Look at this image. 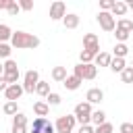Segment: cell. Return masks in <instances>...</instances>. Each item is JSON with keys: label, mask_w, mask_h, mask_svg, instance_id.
<instances>
[{"label": "cell", "mask_w": 133, "mask_h": 133, "mask_svg": "<svg viewBox=\"0 0 133 133\" xmlns=\"http://www.w3.org/2000/svg\"><path fill=\"white\" fill-rule=\"evenodd\" d=\"M118 133H133V123H121Z\"/></svg>", "instance_id": "obj_36"}, {"label": "cell", "mask_w": 133, "mask_h": 133, "mask_svg": "<svg viewBox=\"0 0 133 133\" xmlns=\"http://www.w3.org/2000/svg\"><path fill=\"white\" fill-rule=\"evenodd\" d=\"M12 127H27V116L23 112H17L12 116Z\"/></svg>", "instance_id": "obj_26"}, {"label": "cell", "mask_w": 133, "mask_h": 133, "mask_svg": "<svg viewBox=\"0 0 133 133\" xmlns=\"http://www.w3.org/2000/svg\"><path fill=\"white\" fill-rule=\"evenodd\" d=\"M19 75H21V73H19L17 62L8 58V60L4 62V73H2V77L6 79V83H8V85H15V83H19Z\"/></svg>", "instance_id": "obj_4"}, {"label": "cell", "mask_w": 133, "mask_h": 133, "mask_svg": "<svg viewBox=\"0 0 133 133\" xmlns=\"http://www.w3.org/2000/svg\"><path fill=\"white\" fill-rule=\"evenodd\" d=\"M6 87H8L6 79H4V77H0V91H6Z\"/></svg>", "instance_id": "obj_39"}, {"label": "cell", "mask_w": 133, "mask_h": 133, "mask_svg": "<svg viewBox=\"0 0 133 133\" xmlns=\"http://www.w3.org/2000/svg\"><path fill=\"white\" fill-rule=\"evenodd\" d=\"M37 81H39V73H37L35 69L27 71V73H25V79H23V83H21V85H23V91H25V94H33Z\"/></svg>", "instance_id": "obj_7"}, {"label": "cell", "mask_w": 133, "mask_h": 133, "mask_svg": "<svg viewBox=\"0 0 133 133\" xmlns=\"http://www.w3.org/2000/svg\"><path fill=\"white\" fill-rule=\"evenodd\" d=\"M8 4H10V0H0V10H6Z\"/></svg>", "instance_id": "obj_40"}, {"label": "cell", "mask_w": 133, "mask_h": 133, "mask_svg": "<svg viewBox=\"0 0 133 133\" xmlns=\"http://www.w3.org/2000/svg\"><path fill=\"white\" fill-rule=\"evenodd\" d=\"M112 131H114L112 123H102L100 127H96V129H94V133H112Z\"/></svg>", "instance_id": "obj_31"}, {"label": "cell", "mask_w": 133, "mask_h": 133, "mask_svg": "<svg viewBox=\"0 0 133 133\" xmlns=\"http://www.w3.org/2000/svg\"><path fill=\"white\" fill-rule=\"evenodd\" d=\"M37 46H39V37H37V35L27 33V31H12L10 48L23 50V48H37Z\"/></svg>", "instance_id": "obj_1"}, {"label": "cell", "mask_w": 133, "mask_h": 133, "mask_svg": "<svg viewBox=\"0 0 133 133\" xmlns=\"http://www.w3.org/2000/svg\"><path fill=\"white\" fill-rule=\"evenodd\" d=\"M83 81L79 79V77H75V75H69L64 81H62V85L69 89V91H75V89H79V85H81Z\"/></svg>", "instance_id": "obj_15"}, {"label": "cell", "mask_w": 133, "mask_h": 133, "mask_svg": "<svg viewBox=\"0 0 133 133\" xmlns=\"http://www.w3.org/2000/svg\"><path fill=\"white\" fill-rule=\"evenodd\" d=\"M2 73H4V64L0 62V77H2Z\"/></svg>", "instance_id": "obj_42"}, {"label": "cell", "mask_w": 133, "mask_h": 133, "mask_svg": "<svg viewBox=\"0 0 133 133\" xmlns=\"http://www.w3.org/2000/svg\"><path fill=\"white\" fill-rule=\"evenodd\" d=\"M116 29H123V31H127V33H131L133 31V21H129V19H118L116 21Z\"/></svg>", "instance_id": "obj_22"}, {"label": "cell", "mask_w": 133, "mask_h": 133, "mask_svg": "<svg viewBox=\"0 0 133 133\" xmlns=\"http://www.w3.org/2000/svg\"><path fill=\"white\" fill-rule=\"evenodd\" d=\"M110 60H112V56H110L108 52H100V54L94 58V64H96V66H108Z\"/></svg>", "instance_id": "obj_16"}, {"label": "cell", "mask_w": 133, "mask_h": 133, "mask_svg": "<svg viewBox=\"0 0 133 133\" xmlns=\"http://www.w3.org/2000/svg\"><path fill=\"white\" fill-rule=\"evenodd\" d=\"M23 94H25V91H23V85H21V83L8 85V87H6V91H4V96H6V100H8V102H17Z\"/></svg>", "instance_id": "obj_11"}, {"label": "cell", "mask_w": 133, "mask_h": 133, "mask_svg": "<svg viewBox=\"0 0 133 133\" xmlns=\"http://www.w3.org/2000/svg\"><path fill=\"white\" fill-rule=\"evenodd\" d=\"M94 54L91 52H87V50H81V54H79V60H81V64H89V62H94Z\"/></svg>", "instance_id": "obj_29"}, {"label": "cell", "mask_w": 133, "mask_h": 133, "mask_svg": "<svg viewBox=\"0 0 133 133\" xmlns=\"http://www.w3.org/2000/svg\"><path fill=\"white\" fill-rule=\"evenodd\" d=\"M48 110H50V106H48L46 102H35V104H33V112H35L37 116H46Z\"/></svg>", "instance_id": "obj_23"}, {"label": "cell", "mask_w": 133, "mask_h": 133, "mask_svg": "<svg viewBox=\"0 0 133 133\" xmlns=\"http://www.w3.org/2000/svg\"><path fill=\"white\" fill-rule=\"evenodd\" d=\"M35 94H37V96H44V98H46V96L50 94V83H48V81H42V79H39V81H37V85H35Z\"/></svg>", "instance_id": "obj_20"}, {"label": "cell", "mask_w": 133, "mask_h": 133, "mask_svg": "<svg viewBox=\"0 0 133 133\" xmlns=\"http://www.w3.org/2000/svg\"><path fill=\"white\" fill-rule=\"evenodd\" d=\"M66 77H69V75H66V66H54V69H52V79H54V81H60V83H62Z\"/></svg>", "instance_id": "obj_18"}, {"label": "cell", "mask_w": 133, "mask_h": 133, "mask_svg": "<svg viewBox=\"0 0 133 133\" xmlns=\"http://www.w3.org/2000/svg\"><path fill=\"white\" fill-rule=\"evenodd\" d=\"M108 66H110V71H112V73H123L127 64H125V58H112Z\"/></svg>", "instance_id": "obj_17"}, {"label": "cell", "mask_w": 133, "mask_h": 133, "mask_svg": "<svg viewBox=\"0 0 133 133\" xmlns=\"http://www.w3.org/2000/svg\"><path fill=\"white\" fill-rule=\"evenodd\" d=\"M46 100H48V102H46L48 106H58L62 98H60V94H56V91H50V94L46 96Z\"/></svg>", "instance_id": "obj_27"}, {"label": "cell", "mask_w": 133, "mask_h": 133, "mask_svg": "<svg viewBox=\"0 0 133 133\" xmlns=\"http://www.w3.org/2000/svg\"><path fill=\"white\" fill-rule=\"evenodd\" d=\"M104 100V91L100 89V87H91V89H87V94H85V102H89V104H100Z\"/></svg>", "instance_id": "obj_12"}, {"label": "cell", "mask_w": 133, "mask_h": 133, "mask_svg": "<svg viewBox=\"0 0 133 133\" xmlns=\"http://www.w3.org/2000/svg\"><path fill=\"white\" fill-rule=\"evenodd\" d=\"M131 69H133V62H131Z\"/></svg>", "instance_id": "obj_43"}, {"label": "cell", "mask_w": 133, "mask_h": 133, "mask_svg": "<svg viewBox=\"0 0 133 133\" xmlns=\"http://www.w3.org/2000/svg\"><path fill=\"white\" fill-rule=\"evenodd\" d=\"M77 133H94V127H91V125H81Z\"/></svg>", "instance_id": "obj_37"}, {"label": "cell", "mask_w": 133, "mask_h": 133, "mask_svg": "<svg viewBox=\"0 0 133 133\" xmlns=\"http://www.w3.org/2000/svg\"><path fill=\"white\" fill-rule=\"evenodd\" d=\"M2 112H4V114H8V116H15V114L19 112V106H17V102H6V104L2 106Z\"/></svg>", "instance_id": "obj_25"}, {"label": "cell", "mask_w": 133, "mask_h": 133, "mask_svg": "<svg viewBox=\"0 0 133 133\" xmlns=\"http://www.w3.org/2000/svg\"><path fill=\"white\" fill-rule=\"evenodd\" d=\"M75 116L73 114H60L58 118H56V123H54V131L56 133H73V129H75Z\"/></svg>", "instance_id": "obj_3"}, {"label": "cell", "mask_w": 133, "mask_h": 133, "mask_svg": "<svg viewBox=\"0 0 133 133\" xmlns=\"http://www.w3.org/2000/svg\"><path fill=\"white\" fill-rule=\"evenodd\" d=\"M75 77H79L81 81L83 79H96V75H98V66L94 64V62H89V64H77L75 66V73H73Z\"/></svg>", "instance_id": "obj_5"}, {"label": "cell", "mask_w": 133, "mask_h": 133, "mask_svg": "<svg viewBox=\"0 0 133 133\" xmlns=\"http://www.w3.org/2000/svg\"><path fill=\"white\" fill-rule=\"evenodd\" d=\"M91 123H94L96 127H100L102 123H106V112H104V110H94V112H91Z\"/></svg>", "instance_id": "obj_21"}, {"label": "cell", "mask_w": 133, "mask_h": 133, "mask_svg": "<svg viewBox=\"0 0 133 133\" xmlns=\"http://www.w3.org/2000/svg\"><path fill=\"white\" fill-rule=\"evenodd\" d=\"M98 23H100V27H102L104 31H114V29H116V21H114V17H112L110 12L100 10V12H98Z\"/></svg>", "instance_id": "obj_9"}, {"label": "cell", "mask_w": 133, "mask_h": 133, "mask_svg": "<svg viewBox=\"0 0 133 133\" xmlns=\"http://www.w3.org/2000/svg\"><path fill=\"white\" fill-rule=\"evenodd\" d=\"M31 133H56V131H54V125L46 116H35L31 125Z\"/></svg>", "instance_id": "obj_6"}, {"label": "cell", "mask_w": 133, "mask_h": 133, "mask_svg": "<svg viewBox=\"0 0 133 133\" xmlns=\"http://www.w3.org/2000/svg\"><path fill=\"white\" fill-rule=\"evenodd\" d=\"M121 79H123V83H133V69L125 66V71L121 73Z\"/></svg>", "instance_id": "obj_30"}, {"label": "cell", "mask_w": 133, "mask_h": 133, "mask_svg": "<svg viewBox=\"0 0 133 133\" xmlns=\"http://www.w3.org/2000/svg\"><path fill=\"white\" fill-rule=\"evenodd\" d=\"M112 4H114V0H100V10H104V12H110Z\"/></svg>", "instance_id": "obj_33"}, {"label": "cell", "mask_w": 133, "mask_h": 133, "mask_svg": "<svg viewBox=\"0 0 133 133\" xmlns=\"http://www.w3.org/2000/svg\"><path fill=\"white\" fill-rule=\"evenodd\" d=\"M129 54V46L127 44H116L114 46V58H125Z\"/></svg>", "instance_id": "obj_24"}, {"label": "cell", "mask_w": 133, "mask_h": 133, "mask_svg": "<svg viewBox=\"0 0 133 133\" xmlns=\"http://www.w3.org/2000/svg\"><path fill=\"white\" fill-rule=\"evenodd\" d=\"M91 104L89 102H79L77 106H75V112H73V116H75V121L77 123H81V125H91Z\"/></svg>", "instance_id": "obj_2"}, {"label": "cell", "mask_w": 133, "mask_h": 133, "mask_svg": "<svg viewBox=\"0 0 133 133\" xmlns=\"http://www.w3.org/2000/svg\"><path fill=\"white\" fill-rule=\"evenodd\" d=\"M17 4H19L21 10H33V2H31V0H21V2H17Z\"/></svg>", "instance_id": "obj_34"}, {"label": "cell", "mask_w": 133, "mask_h": 133, "mask_svg": "<svg viewBox=\"0 0 133 133\" xmlns=\"http://www.w3.org/2000/svg\"><path fill=\"white\" fill-rule=\"evenodd\" d=\"M6 10H8V15H12V17H15V15H19V10H21V8H19V4H17L15 0H10V4H8V8H6Z\"/></svg>", "instance_id": "obj_35"}, {"label": "cell", "mask_w": 133, "mask_h": 133, "mask_svg": "<svg viewBox=\"0 0 133 133\" xmlns=\"http://www.w3.org/2000/svg\"><path fill=\"white\" fill-rule=\"evenodd\" d=\"M10 52H12V48H10V44H0V58H6V60H8V56H10Z\"/></svg>", "instance_id": "obj_32"}, {"label": "cell", "mask_w": 133, "mask_h": 133, "mask_svg": "<svg viewBox=\"0 0 133 133\" xmlns=\"http://www.w3.org/2000/svg\"><path fill=\"white\" fill-rule=\"evenodd\" d=\"M62 25H64V29H77L79 27V17L75 12H66L64 19H62Z\"/></svg>", "instance_id": "obj_14"}, {"label": "cell", "mask_w": 133, "mask_h": 133, "mask_svg": "<svg viewBox=\"0 0 133 133\" xmlns=\"http://www.w3.org/2000/svg\"><path fill=\"white\" fill-rule=\"evenodd\" d=\"M127 10H129V8H127V2H123V0H114V4H112V8H110V15L123 19Z\"/></svg>", "instance_id": "obj_13"}, {"label": "cell", "mask_w": 133, "mask_h": 133, "mask_svg": "<svg viewBox=\"0 0 133 133\" xmlns=\"http://www.w3.org/2000/svg\"><path fill=\"white\" fill-rule=\"evenodd\" d=\"M127 8H129V10H133V0H129V2H127Z\"/></svg>", "instance_id": "obj_41"}, {"label": "cell", "mask_w": 133, "mask_h": 133, "mask_svg": "<svg viewBox=\"0 0 133 133\" xmlns=\"http://www.w3.org/2000/svg\"><path fill=\"white\" fill-rule=\"evenodd\" d=\"M10 133H27V127H12Z\"/></svg>", "instance_id": "obj_38"}, {"label": "cell", "mask_w": 133, "mask_h": 133, "mask_svg": "<svg viewBox=\"0 0 133 133\" xmlns=\"http://www.w3.org/2000/svg\"><path fill=\"white\" fill-rule=\"evenodd\" d=\"M64 15H66V4H64V2L56 0V2L50 4V19H52V21H62Z\"/></svg>", "instance_id": "obj_10"}, {"label": "cell", "mask_w": 133, "mask_h": 133, "mask_svg": "<svg viewBox=\"0 0 133 133\" xmlns=\"http://www.w3.org/2000/svg\"><path fill=\"white\" fill-rule=\"evenodd\" d=\"M10 37H12V29H10L8 25L0 23V44H6Z\"/></svg>", "instance_id": "obj_19"}, {"label": "cell", "mask_w": 133, "mask_h": 133, "mask_svg": "<svg viewBox=\"0 0 133 133\" xmlns=\"http://www.w3.org/2000/svg\"><path fill=\"white\" fill-rule=\"evenodd\" d=\"M83 50L91 52L94 56L100 54V42H98V35L96 33H85L83 35Z\"/></svg>", "instance_id": "obj_8"}, {"label": "cell", "mask_w": 133, "mask_h": 133, "mask_svg": "<svg viewBox=\"0 0 133 133\" xmlns=\"http://www.w3.org/2000/svg\"><path fill=\"white\" fill-rule=\"evenodd\" d=\"M129 35H131V33H127V31H123V29H114V37H116V44H125V42L129 39Z\"/></svg>", "instance_id": "obj_28"}]
</instances>
